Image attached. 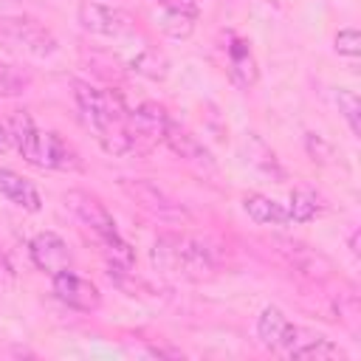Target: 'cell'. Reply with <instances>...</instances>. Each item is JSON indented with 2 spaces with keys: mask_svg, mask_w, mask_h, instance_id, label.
Listing matches in <instances>:
<instances>
[{
  "mask_svg": "<svg viewBox=\"0 0 361 361\" xmlns=\"http://www.w3.org/2000/svg\"><path fill=\"white\" fill-rule=\"evenodd\" d=\"M73 99L85 124L96 133V141L110 155H133V141L127 133V102L113 87H93L87 82H73Z\"/></svg>",
  "mask_w": 361,
  "mask_h": 361,
  "instance_id": "obj_1",
  "label": "cell"
},
{
  "mask_svg": "<svg viewBox=\"0 0 361 361\" xmlns=\"http://www.w3.org/2000/svg\"><path fill=\"white\" fill-rule=\"evenodd\" d=\"M149 259L161 274H172L183 279H206L214 274L212 248L200 237H192L183 231L158 234L152 243Z\"/></svg>",
  "mask_w": 361,
  "mask_h": 361,
  "instance_id": "obj_2",
  "label": "cell"
},
{
  "mask_svg": "<svg viewBox=\"0 0 361 361\" xmlns=\"http://www.w3.org/2000/svg\"><path fill=\"white\" fill-rule=\"evenodd\" d=\"M268 245L274 248V254H276L288 268H293L299 276H305V279H310V282H324V279H330L333 271H336L333 262H330V257H324L322 251L310 248V245L302 243V240L271 237Z\"/></svg>",
  "mask_w": 361,
  "mask_h": 361,
  "instance_id": "obj_3",
  "label": "cell"
},
{
  "mask_svg": "<svg viewBox=\"0 0 361 361\" xmlns=\"http://www.w3.org/2000/svg\"><path fill=\"white\" fill-rule=\"evenodd\" d=\"M0 42L17 48V51H25L31 56H51L56 54V37L37 20L31 17H0Z\"/></svg>",
  "mask_w": 361,
  "mask_h": 361,
  "instance_id": "obj_4",
  "label": "cell"
},
{
  "mask_svg": "<svg viewBox=\"0 0 361 361\" xmlns=\"http://www.w3.org/2000/svg\"><path fill=\"white\" fill-rule=\"evenodd\" d=\"M76 20H79V25H82L87 34L110 37V39L127 37V34H133V28H135V20H133L124 8H116V6H107V3H96V0L79 3Z\"/></svg>",
  "mask_w": 361,
  "mask_h": 361,
  "instance_id": "obj_5",
  "label": "cell"
},
{
  "mask_svg": "<svg viewBox=\"0 0 361 361\" xmlns=\"http://www.w3.org/2000/svg\"><path fill=\"white\" fill-rule=\"evenodd\" d=\"M169 113L158 104V102H141L138 107H133L127 113V133L133 141V152H149L158 141H164V130H166Z\"/></svg>",
  "mask_w": 361,
  "mask_h": 361,
  "instance_id": "obj_6",
  "label": "cell"
},
{
  "mask_svg": "<svg viewBox=\"0 0 361 361\" xmlns=\"http://www.w3.org/2000/svg\"><path fill=\"white\" fill-rule=\"evenodd\" d=\"M62 200H65V206L76 214V220H79L82 226H87L96 237H113V234H118L113 214L104 209V203H102L96 195H90V192H85V189H68V192L62 195Z\"/></svg>",
  "mask_w": 361,
  "mask_h": 361,
  "instance_id": "obj_7",
  "label": "cell"
},
{
  "mask_svg": "<svg viewBox=\"0 0 361 361\" xmlns=\"http://www.w3.org/2000/svg\"><path fill=\"white\" fill-rule=\"evenodd\" d=\"M51 285H54V296H56L62 305H68L71 310L93 313V310H99V305H102L99 288H96L90 279L73 274L71 268L54 274V276H51Z\"/></svg>",
  "mask_w": 361,
  "mask_h": 361,
  "instance_id": "obj_8",
  "label": "cell"
},
{
  "mask_svg": "<svg viewBox=\"0 0 361 361\" xmlns=\"http://www.w3.org/2000/svg\"><path fill=\"white\" fill-rule=\"evenodd\" d=\"M121 186H124V192L141 206V209H147L149 214H155V217H161V220H183L186 217V209L178 203V200H172L161 186H155L152 180H144V178H138V180H121Z\"/></svg>",
  "mask_w": 361,
  "mask_h": 361,
  "instance_id": "obj_9",
  "label": "cell"
},
{
  "mask_svg": "<svg viewBox=\"0 0 361 361\" xmlns=\"http://www.w3.org/2000/svg\"><path fill=\"white\" fill-rule=\"evenodd\" d=\"M28 254H31V262L39 271H45L48 276H54L59 271H68L71 262H73V254H71L68 243L54 231L34 234V240L28 243Z\"/></svg>",
  "mask_w": 361,
  "mask_h": 361,
  "instance_id": "obj_10",
  "label": "cell"
},
{
  "mask_svg": "<svg viewBox=\"0 0 361 361\" xmlns=\"http://www.w3.org/2000/svg\"><path fill=\"white\" fill-rule=\"evenodd\" d=\"M164 144L186 164L197 166V169H206V172H214V158L212 152L203 147V141H197L186 127L175 124L172 118L166 121V130H164Z\"/></svg>",
  "mask_w": 361,
  "mask_h": 361,
  "instance_id": "obj_11",
  "label": "cell"
},
{
  "mask_svg": "<svg viewBox=\"0 0 361 361\" xmlns=\"http://www.w3.org/2000/svg\"><path fill=\"white\" fill-rule=\"evenodd\" d=\"M293 336H296V324H290L279 307L274 305L262 307V313L257 316V338L262 341V347L285 353L293 344Z\"/></svg>",
  "mask_w": 361,
  "mask_h": 361,
  "instance_id": "obj_12",
  "label": "cell"
},
{
  "mask_svg": "<svg viewBox=\"0 0 361 361\" xmlns=\"http://www.w3.org/2000/svg\"><path fill=\"white\" fill-rule=\"evenodd\" d=\"M6 130H8V144L28 161L37 166V158H39V135L42 130L34 124L31 113L28 110H14L6 121Z\"/></svg>",
  "mask_w": 361,
  "mask_h": 361,
  "instance_id": "obj_13",
  "label": "cell"
},
{
  "mask_svg": "<svg viewBox=\"0 0 361 361\" xmlns=\"http://www.w3.org/2000/svg\"><path fill=\"white\" fill-rule=\"evenodd\" d=\"M37 166L42 169H62V172H73L82 166L79 161V152L56 133H42L39 135V158H37Z\"/></svg>",
  "mask_w": 361,
  "mask_h": 361,
  "instance_id": "obj_14",
  "label": "cell"
},
{
  "mask_svg": "<svg viewBox=\"0 0 361 361\" xmlns=\"http://www.w3.org/2000/svg\"><path fill=\"white\" fill-rule=\"evenodd\" d=\"M285 355H290V358H316V361H327V358H347V353H344L336 341H330L327 336H319V333L302 330V327H296L293 344L285 350Z\"/></svg>",
  "mask_w": 361,
  "mask_h": 361,
  "instance_id": "obj_15",
  "label": "cell"
},
{
  "mask_svg": "<svg viewBox=\"0 0 361 361\" xmlns=\"http://www.w3.org/2000/svg\"><path fill=\"white\" fill-rule=\"evenodd\" d=\"M124 68H130L133 73L138 76H147V79H166L169 73V62L161 51H155L152 45L141 42V45H130V51L124 54Z\"/></svg>",
  "mask_w": 361,
  "mask_h": 361,
  "instance_id": "obj_16",
  "label": "cell"
},
{
  "mask_svg": "<svg viewBox=\"0 0 361 361\" xmlns=\"http://www.w3.org/2000/svg\"><path fill=\"white\" fill-rule=\"evenodd\" d=\"M0 195L8 203H14V206H20L25 212H39L42 209L39 192L23 175H17L14 169H6V166H0Z\"/></svg>",
  "mask_w": 361,
  "mask_h": 361,
  "instance_id": "obj_17",
  "label": "cell"
},
{
  "mask_svg": "<svg viewBox=\"0 0 361 361\" xmlns=\"http://www.w3.org/2000/svg\"><path fill=\"white\" fill-rule=\"evenodd\" d=\"M226 54H228V79H231L237 87L248 90V87L257 82V76H259L248 42H245V39H234L231 45H226Z\"/></svg>",
  "mask_w": 361,
  "mask_h": 361,
  "instance_id": "obj_18",
  "label": "cell"
},
{
  "mask_svg": "<svg viewBox=\"0 0 361 361\" xmlns=\"http://www.w3.org/2000/svg\"><path fill=\"white\" fill-rule=\"evenodd\" d=\"M243 212L259 226H282V223H288V209L282 203H276L274 197L259 195V192L243 195Z\"/></svg>",
  "mask_w": 361,
  "mask_h": 361,
  "instance_id": "obj_19",
  "label": "cell"
},
{
  "mask_svg": "<svg viewBox=\"0 0 361 361\" xmlns=\"http://www.w3.org/2000/svg\"><path fill=\"white\" fill-rule=\"evenodd\" d=\"M324 212V197L310 189V186H296L290 192V206H288V220L293 223H310Z\"/></svg>",
  "mask_w": 361,
  "mask_h": 361,
  "instance_id": "obj_20",
  "label": "cell"
},
{
  "mask_svg": "<svg viewBox=\"0 0 361 361\" xmlns=\"http://www.w3.org/2000/svg\"><path fill=\"white\" fill-rule=\"evenodd\" d=\"M245 155H248V164L257 166L259 172H265V175H271V178H276V180H285L282 164L276 161L274 149H271L257 133H248V135H245Z\"/></svg>",
  "mask_w": 361,
  "mask_h": 361,
  "instance_id": "obj_21",
  "label": "cell"
},
{
  "mask_svg": "<svg viewBox=\"0 0 361 361\" xmlns=\"http://www.w3.org/2000/svg\"><path fill=\"white\" fill-rule=\"evenodd\" d=\"M197 28V8H164L161 31L172 39H186Z\"/></svg>",
  "mask_w": 361,
  "mask_h": 361,
  "instance_id": "obj_22",
  "label": "cell"
},
{
  "mask_svg": "<svg viewBox=\"0 0 361 361\" xmlns=\"http://www.w3.org/2000/svg\"><path fill=\"white\" fill-rule=\"evenodd\" d=\"M336 107L344 116V121L350 124V133L361 135V102H358V93L350 90V87H338L336 90Z\"/></svg>",
  "mask_w": 361,
  "mask_h": 361,
  "instance_id": "obj_23",
  "label": "cell"
},
{
  "mask_svg": "<svg viewBox=\"0 0 361 361\" xmlns=\"http://www.w3.org/2000/svg\"><path fill=\"white\" fill-rule=\"evenodd\" d=\"M28 85H31V76L25 71H20L17 65L0 62V99L20 96V93H25Z\"/></svg>",
  "mask_w": 361,
  "mask_h": 361,
  "instance_id": "obj_24",
  "label": "cell"
},
{
  "mask_svg": "<svg viewBox=\"0 0 361 361\" xmlns=\"http://www.w3.org/2000/svg\"><path fill=\"white\" fill-rule=\"evenodd\" d=\"M336 54H341V56H350V59H355L358 56V51H361V34H358V28H338V34H336Z\"/></svg>",
  "mask_w": 361,
  "mask_h": 361,
  "instance_id": "obj_25",
  "label": "cell"
},
{
  "mask_svg": "<svg viewBox=\"0 0 361 361\" xmlns=\"http://www.w3.org/2000/svg\"><path fill=\"white\" fill-rule=\"evenodd\" d=\"M305 149H307L310 161H316V164H327L333 158V147L322 135H316V133H307L305 135Z\"/></svg>",
  "mask_w": 361,
  "mask_h": 361,
  "instance_id": "obj_26",
  "label": "cell"
},
{
  "mask_svg": "<svg viewBox=\"0 0 361 361\" xmlns=\"http://www.w3.org/2000/svg\"><path fill=\"white\" fill-rule=\"evenodd\" d=\"M164 8H197V0H155Z\"/></svg>",
  "mask_w": 361,
  "mask_h": 361,
  "instance_id": "obj_27",
  "label": "cell"
},
{
  "mask_svg": "<svg viewBox=\"0 0 361 361\" xmlns=\"http://www.w3.org/2000/svg\"><path fill=\"white\" fill-rule=\"evenodd\" d=\"M358 234H361V231H358V228H353V231H350V237H347V245H350V254H353V257H358V254H361V248H358Z\"/></svg>",
  "mask_w": 361,
  "mask_h": 361,
  "instance_id": "obj_28",
  "label": "cell"
},
{
  "mask_svg": "<svg viewBox=\"0 0 361 361\" xmlns=\"http://www.w3.org/2000/svg\"><path fill=\"white\" fill-rule=\"evenodd\" d=\"M8 149V130H6V124H0V152H6Z\"/></svg>",
  "mask_w": 361,
  "mask_h": 361,
  "instance_id": "obj_29",
  "label": "cell"
},
{
  "mask_svg": "<svg viewBox=\"0 0 361 361\" xmlns=\"http://www.w3.org/2000/svg\"><path fill=\"white\" fill-rule=\"evenodd\" d=\"M0 274H11V265H8V259H6L3 251H0Z\"/></svg>",
  "mask_w": 361,
  "mask_h": 361,
  "instance_id": "obj_30",
  "label": "cell"
}]
</instances>
